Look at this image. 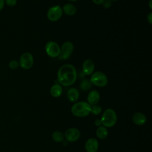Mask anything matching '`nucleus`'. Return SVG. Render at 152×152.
<instances>
[{"label":"nucleus","mask_w":152,"mask_h":152,"mask_svg":"<svg viewBox=\"0 0 152 152\" xmlns=\"http://www.w3.org/2000/svg\"><path fill=\"white\" fill-rule=\"evenodd\" d=\"M58 81L64 86H69L75 83L77 77V71L71 64H65L61 66L57 73Z\"/></svg>","instance_id":"obj_1"},{"label":"nucleus","mask_w":152,"mask_h":152,"mask_svg":"<svg viewBox=\"0 0 152 152\" xmlns=\"http://www.w3.org/2000/svg\"><path fill=\"white\" fill-rule=\"evenodd\" d=\"M91 105L86 102H78L71 107V113L77 117H85L90 113Z\"/></svg>","instance_id":"obj_2"},{"label":"nucleus","mask_w":152,"mask_h":152,"mask_svg":"<svg viewBox=\"0 0 152 152\" xmlns=\"http://www.w3.org/2000/svg\"><path fill=\"white\" fill-rule=\"evenodd\" d=\"M100 120L103 126L106 128L112 127L117 121L116 113L112 109H107L104 111Z\"/></svg>","instance_id":"obj_3"},{"label":"nucleus","mask_w":152,"mask_h":152,"mask_svg":"<svg viewBox=\"0 0 152 152\" xmlns=\"http://www.w3.org/2000/svg\"><path fill=\"white\" fill-rule=\"evenodd\" d=\"M92 84L100 87H104L108 83V79L104 73L102 71L94 72L90 79Z\"/></svg>","instance_id":"obj_4"},{"label":"nucleus","mask_w":152,"mask_h":152,"mask_svg":"<svg viewBox=\"0 0 152 152\" xmlns=\"http://www.w3.org/2000/svg\"><path fill=\"white\" fill-rule=\"evenodd\" d=\"M74 50V45L72 42L66 41L60 47V53L58 57L59 60H66L71 55Z\"/></svg>","instance_id":"obj_5"},{"label":"nucleus","mask_w":152,"mask_h":152,"mask_svg":"<svg viewBox=\"0 0 152 152\" xmlns=\"http://www.w3.org/2000/svg\"><path fill=\"white\" fill-rule=\"evenodd\" d=\"M63 11L59 5H55L50 7L47 11V17L50 21H56L62 16Z\"/></svg>","instance_id":"obj_6"},{"label":"nucleus","mask_w":152,"mask_h":152,"mask_svg":"<svg viewBox=\"0 0 152 152\" xmlns=\"http://www.w3.org/2000/svg\"><path fill=\"white\" fill-rule=\"evenodd\" d=\"M46 54L50 58H58L60 53L59 45L54 41L48 42L45 47Z\"/></svg>","instance_id":"obj_7"},{"label":"nucleus","mask_w":152,"mask_h":152,"mask_svg":"<svg viewBox=\"0 0 152 152\" xmlns=\"http://www.w3.org/2000/svg\"><path fill=\"white\" fill-rule=\"evenodd\" d=\"M19 65L24 69H30L34 64V58L33 55L29 52L23 53L20 57Z\"/></svg>","instance_id":"obj_8"},{"label":"nucleus","mask_w":152,"mask_h":152,"mask_svg":"<svg viewBox=\"0 0 152 152\" xmlns=\"http://www.w3.org/2000/svg\"><path fill=\"white\" fill-rule=\"evenodd\" d=\"M80 137V132L75 128H71L68 129L64 134V138L69 142L76 141L79 139Z\"/></svg>","instance_id":"obj_9"},{"label":"nucleus","mask_w":152,"mask_h":152,"mask_svg":"<svg viewBox=\"0 0 152 152\" xmlns=\"http://www.w3.org/2000/svg\"><path fill=\"white\" fill-rule=\"evenodd\" d=\"M94 64L90 59H86L82 65V71L85 75H91L94 70Z\"/></svg>","instance_id":"obj_10"},{"label":"nucleus","mask_w":152,"mask_h":152,"mask_svg":"<svg viewBox=\"0 0 152 152\" xmlns=\"http://www.w3.org/2000/svg\"><path fill=\"white\" fill-rule=\"evenodd\" d=\"M98 147V141L94 138H88L85 144V149L87 152H96Z\"/></svg>","instance_id":"obj_11"},{"label":"nucleus","mask_w":152,"mask_h":152,"mask_svg":"<svg viewBox=\"0 0 152 152\" xmlns=\"http://www.w3.org/2000/svg\"><path fill=\"white\" fill-rule=\"evenodd\" d=\"M100 94L97 90H91L87 95V103L91 106L97 104L100 100Z\"/></svg>","instance_id":"obj_12"},{"label":"nucleus","mask_w":152,"mask_h":152,"mask_svg":"<svg viewBox=\"0 0 152 152\" xmlns=\"http://www.w3.org/2000/svg\"><path fill=\"white\" fill-rule=\"evenodd\" d=\"M132 121L135 125L141 126L145 124L147 118L145 115L141 112H135L132 116Z\"/></svg>","instance_id":"obj_13"},{"label":"nucleus","mask_w":152,"mask_h":152,"mask_svg":"<svg viewBox=\"0 0 152 152\" xmlns=\"http://www.w3.org/2000/svg\"><path fill=\"white\" fill-rule=\"evenodd\" d=\"M66 96L69 102H75L79 99L80 93L78 90L75 88H71L68 90Z\"/></svg>","instance_id":"obj_14"},{"label":"nucleus","mask_w":152,"mask_h":152,"mask_svg":"<svg viewBox=\"0 0 152 152\" xmlns=\"http://www.w3.org/2000/svg\"><path fill=\"white\" fill-rule=\"evenodd\" d=\"M63 12H64L66 15L69 16L74 15L77 12V8L76 7L70 3L65 4L62 8Z\"/></svg>","instance_id":"obj_15"},{"label":"nucleus","mask_w":152,"mask_h":152,"mask_svg":"<svg viewBox=\"0 0 152 152\" xmlns=\"http://www.w3.org/2000/svg\"><path fill=\"white\" fill-rule=\"evenodd\" d=\"M50 93L53 97H59L62 93V88L60 84L56 83L53 85L50 89Z\"/></svg>","instance_id":"obj_16"},{"label":"nucleus","mask_w":152,"mask_h":152,"mask_svg":"<svg viewBox=\"0 0 152 152\" xmlns=\"http://www.w3.org/2000/svg\"><path fill=\"white\" fill-rule=\"evenodd\" d=\"M96 135L100 139H105L108 135V130L106 127L100 126L96 130Z\"/></svg>","instance_id":"obj_17"},{"label":"nucleus","mask_w":152,"mask_h":152,"mask_svg":"<svg viewBox=\"0 0 152 152\" xmlns=\"http://www.w3.org/2000/svg\"><path fill=\"white\" fill-rule=\"evenodd\" d=\"M52 139L56 142H61L64 139V134L59 131H54L52 134Z\"/></svg>","instance_id":"obj_18"},{"label":"nucleus","mask_w":152,"mask_h":152,"mask_svg":"<svg viewBox=\"0 0 152 152\" xmlns=\"http://www.w3.org/2000/svg\"><path fill=\"white\" fill-rule=\"evenodd\" d=\"M92 86V84L89 79H84L81 81L80 87L83 91L88 90Z\"/></svg>","instance_id":"obj_19"},{"label":"nucleus","mask_w":152,"mask_h":152,"mask_svg":"<svg viewBox=\"0 0 152 152\" xmlns=\"http://www.w3.org/2000/svg\"><path fill=\"white\" fill-rule=\"evenodd\" d=\"M102 112V107L97 105H92L91 106V109H90V112L94 115H99Z\"/></svg>","instance_id":"obj_20"},{"label":"nucleus","mask_w":152,"mask_h":152,"mask_svg":"<svg viewBox=\"0 0 152 152\" xmlns=\"http://www.w3.org/2000/svg\"><path fill=\"white\" fill-rule=\"evenodd\" d=\"M19 66V63L16 60H12L9 63V67L11 69H15Z\"/></svg>","instance_id":"obj_21"},{"label":"nucleus","mask_w":152,"mask_h":152,"mask_svg":"<svg viewBox=\"0 0 152 152\" xmlns=\"http://www.w3.org/2000/svg\"><path fill=\"white\" fill-rule=\"evenodd\" d=\"M102 4L104 8H109L112 6V1L110 0H104Z\"/></svg>","instance_id":"obj_22"},{"label":"nucleus","mask_w":152,"mask_h":152,"mask_svg":"<svg viewBox=\"0 0 152 152\" xmlns=\"http://www.w3.org/2000/svg\"><path fill=\"white\" fill-rule=\"evenodd\" d=\"M5 1L10 7H14L17 4V0H5Z\"/></svg>","instance_id":"obj_23"},{"label":"nucleus","mask_w":152,"mask_h":152,"mask_svg":"<svg viewBox=\"0 0 152 152\" xmlns=\"http://www.w3.org/2000/svg\"><path fill=\"white\" fill-rule=\"evenodd\" d=\"M147 21L148 22L151 24H152V12H150L148 15H147Z\"/></svg>","instance_id":"obj_24"},{"label":"nucleus","mask_w":152,"mask_h":152,"mask_svg":"<svg viewBox=\"0 0 152 152\" xmlns=\"http://www.w3.org/2000/svg\"><path fill=\"white\" fill-rule=\"evenodd\" d=\"M94 124L96 126H100L102 125V122H101V120L99 119H97L96 120H95L94 121Z\"/></svg>","instance_id":"obj_25"},{"label":"nucleus","mask_w":152,"mask_h":152,"mask_svg":"<svg viewBox=\"0 0 152 152\" xmlns=\"http://www.w3.org/2000/svg\"><path fill=\"white\" fill-rule=\"evenodd\" d=\"M92 1L96 5H100L103 3L104 0H92Z\"/></svg>","instance_id":"obj_26"},{"label":"nucleus","mask_w":152,"mask_h":152,"mask_svg":"<svg viewBox=\"0 0 152 152\" xmlns=\"http://www.w3.org/2000/svg\"><path fill=\"white\" fill-rule=\"evenodd\" d=\"M5 1L4 0H0V11L2 10L4 7Z\"/></svg>","instance_id":"obj_27"},{"label":"nucleus","mask_w":152,"mask_h":152,"mask_svg":"<svg viewBox=\"0 0 152 152\" xmlns=\"http://www.w3.org/2000/svg\"><path fill=\"white\" fill-rule=\"evenodd\" d=\"M151 1H152V0H150V1H149V5H150V9H152V6H151Z\"/></svg>","instance_id":"obj_28"},{"label":"nucleus","mask_w":152,"mask_h":152,"mask_svg":"<svg viewBox=\"0 0 152 152\" xmlns=\"http://www.w3.org/2000/svg\"><path fill=\"white\" fill-rule=\"evenodd\" d=\"M68 1H70V2H75V1H77L78 0H68Z\"/></svg>","instance_id":"obj_29"},{"label":"nucleus","mask_w":152,"mask_h":152,"mask_svg":"<svg viewBox=\"0 0 152 152\" xmlns=\"http://www.w3.org/2000/svg\"><path fill=\"white\" fill-rule=\"evenodd\" d=\"M110 1H111L112 2V1H114V2H115V1H117L118 0H110Z\"/></svg>","instance_id":"obj_30"}]
</instances>
